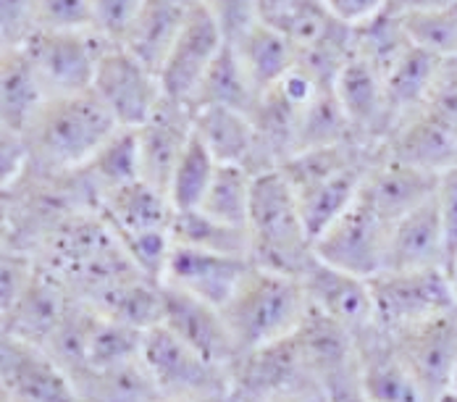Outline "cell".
<instances>
[{"instance_id": "1", "label": "cell", "mask_w": 457, "mask_h": 402, "mask_svg": "<svg viewBox=\"0 0 457 402\" xmlns=\"http://www.w3.org/2000/svg\"><path fill=\"white\" fill-rule=\"evenodd\" d=\"M384 158V147L347 139L292 155L278 169L292 184L303 222L313 242L337 222L361 195L370 169Z\"/></svg>"}, {"instance_id": "2", "label": "cell", "mask_w": 457, "mask_h": 402, "mask_svg": "<svg viewBox=\"0 0 457 402\" xmlns=\"http://www.w3.org/2000/svg\"><path fill=\"white\" fill-rule=\"evenodd\" d=\"M119 130L116 119L92 89L53 97L24 132L32 153V169L43 174L77 172Z\"/></svg>"}, {"instance_id": "3", "label": "cell", "mask_w": 457, "mask_h": 402, "mask_svg": "<svg viewBox=\"0 0 457 402\" xmlns=\"http://www.w3.org/2000/svg\"><path fill=\"white\" fill-rule=\"evenodd\" d=\"M250 261L287 276H303L316 258V242L303 222L292 184L281 169L258 174L250 205Z\"/></svg>"}, {"instance_id": "4", "label": "cell", "mask_w": 457, "mask_h": 402, "mask_svg": "<svg viewBox=\"0 0 457 402\" xmlns=\"http://www.w3.org/2000/svg\"><path fill=\"white\" fill-rule=\"evenodd\" d=\"M311 313V300L297 276L253 264L224 308L239 356L292 337Z\"/></svg>"}, {"instance_id": "5", "label": "cell", "mask_w": 457, "mask_h": 402, "mask_svg": "<svg viewBox=\"0 0 457 402\" xmlns=\"http://www.w3.org/2000/svg\"><path fill=\"white\" fill-rule=\"evenodd\" d=\"M373 318L386 334L405 331L457 306L453 279L445 268L384 271L370 279Z\"/></svg>"}, {"instance_id": "6", "label": "cell", "mask_w": 457, "mask_h": 402, "mask_svg": "<svg viewBox=\"0 0 457 402\" xmlns=\"http://www.w3.org/2000/svg\"><path fill=\"white\" fill-rule=\"evenodd\" d=\"M139 357L163 400H195V398L231 395L228 371L197 356L166 326H153L145 331Z\"/></svg>"}, {"instance_id": "7", "label": "cell", "mask_w": 457, "mask_h": 402, "mask_svg": "<svg viewBox=\"0 0 457 402\" xmlns=\"http://www.w3.org/2000/svg\"><path fill=\"white\" fill-rule=\"evenodd\" d=\"M92 92L111 111L119 127L139 130L163 103V88L153 69L124 45H108L97 61Z\"/></svg>"}, {"instance_id": "8", "label": "cell", "mask_w": 457, "mask_h": 402, "mask_svg": "<svg viewBox=\"0 0 457 402\" xmlns=\"http://www.w3.org/2000/svg\"><path fill=\"white\" fill-rule=\"evenodd\" d=\"M108 45L113 43L97 32H35L21 50L53 100L92 89L97 61Z\"/></svg>"}, {"instance_id": "9", "label": "cell", "mask_w": 457, "mask_h": 402, "mask_svg": "<svg viewBox=\"0 0 457 402\" xmlns=\"http://www.w3.org/2000/svg\"><path fill=\"white\" fill-rule=\"evenodd\" d=\"M389 231L392 223L376 214L361 189L358 200L316 239V255L342 271L373 279L386 268Z\"/></svg>"}, {"instance_id": "10", "label": "cell", "mask_w": 457, "mask_h": 402, "mask_svg": "<svg viewBox=\"0 0 457 402\" xmlns=\"http://www.w3.org/2000/svg\"><path fill=\"white\" fill-rule=\"evenodd\" d=\"M228 384L234 402H271L297 392H323L300 356L295 334L237 357L228 368Z\"/></svg>"}, {"instance_id": "11", "label": "cell", "mask_w": 457, "mask_h": 402, "mask_svg": "<svg viewBox=\"0 0 457 402\" xmlns=\"http://www.w3.org/2000/svg\"><path fill=\"white\" fill-rule=\"evenodd\" d=\"M224 45H227V38L221 27L216 24V19L211 16V11L205 8V3L195 5L184 21L177 43L169 50L158 71L163 97L192 108L205 74L221 55Z\"/></svg>"}, {"instance_id": "12", "label": "cell", "mask_w": 457, "mask_h": 402, "mask_svg": "<svg viewBox=\"0 0 457 402\" xmlns=\"http://www.w3.org/2000/svg\"><path fill=\"white\" fill-rule=\"evenodd\" d=\"M0 387L13 402H82L69 371L46 348L3 334Z\"/></svg>"}, {"instance_id": "13", "label": "cell", "mask_w": 457, "mask_h": 402, "mask_svg": "<svg viewBox=\"0 0 457 402\" xmlns=\"http://www.w3.org/2000/svg\"><path fill=\"white\" fill-rule=\"evenodd\" d=\"M392 339L420 384L426 400L436 402L445 392H450L457 363V306L431 321L392 334Z\"/></svg>"}, {"instance_id": "14", "label": "cell", "mask_w": 457, "mask_h": 402, "mask_svg": "<svg viewBox=\"0 0 457 402\" xmlns=\"http://www.w3.org/2000/svg\"><path fill=\"white\" fill-rule=\"evenodd\" d=\"M158 326H166L187 348H192L197 356L224 371H228L239 357V348L224 318V311L166 284Z\"/></svg>"}, {"instance_id": "15", "label": "cell", "mask_w": 457, "mask_h": 402, "mask_svg": "<svg viewBox=\"0 0 457 402\" xmlns=\"http://www.w3.org/2000/svg\"><path fill=\"white\" fill-rule=\"evenodd\" d=\"M250 258L174 245L166 264L163 284L224 311L239 284L245 281V276L250 273Z\"/></svg>"}, {"instance_id": "16", "label": "cell", "mask_w": 457, "mask_h": 402, "mask_svg": "<svg viewBox=\"0 0 457 402\" xmlns=\"http://www.w3.org/2000/svg\"><path fill=\"white\" fill-rule=\"evenodd\" d=\"M358 392L366 402H428L392 334L376 323L355 334Z\"/></svg>"}, {"instance_id": "17", "label": "cell", "mask_w": 457, "mask_h": 402, "mask_svg": "<svg viewBox=\"0 0 457 402\" xmlns=\"http://www.w3.org/2000/svg\"><path fill=\"white\" fill-rule=\"evenodd\" d=\"M300 281L305 287L311 308H316L326 318L337 321L347 331L361 334L376 323L370 279L331 266L316 255L311 261V266L303 271Z\"/></svg>"}, {"instance_id": "18", "label": "cell", "mask_w": 457, "mask_h": 402, "mask_svg": "<svg viewBox=\"0 0 457 402\" xmlns=\"http://www.w3.org/2000/svg\"><path fill=\"white\" fill-rule=\"evenodd\" d=\"M192 127L219 163L242 166L253 177L274 172L250 113L224 105H192Z\"/></svg>"}, {"instance_id": "19", "label": "cell", "mask_w": 457, "mask_h": 402, "mask_svg": "<svg viewBox=\"0 0 457 402\" xmlns=\"http://www.w3.org/2000/svg\"><path fill=\"white\" fill-rule=\"evenodd\" d=\"M195 134L192 108L163 97L155 113L137 130L142 179L169 195V181Z\"/></svg>"}, {"instance_id": "20", "label": "cell", "mask_w": 457, "mask_h": 402, "mask_svg": "<svg viewBox=\"0 0 457 402\" xmlns=\"http://www.w3.org/2000/svg\"><path fill=\"white\" fill-rule=\"evenodd\" d=\"M334 92L342 103V111L353 127L355 139L381 147L392 134L384 77L353 53V58L345 63V69L337 77Z\"/></svg>"}, {"instance_id": "21", "label": "cell", "mask_w": 457, "mask_h": 402, "mask_svg": "<svg viewBox=\"0 0 457 402\" xmlns=\"http://www.w3.org/2000/svg\"><path fill=\"white\" fill-rule=\"evenodd\" d=\"M100 216L108 222L119 245L124 247L135 239L171 234L177 211L166 192L147 184L145 179H137L127 187L108 192L100 200Z\"/></svg>"}, {"instance_id": "22", "label": "cell", "mask_w": 457, "mask_h": 402, "mask_svg": "<svg viewBox=\"0 0 457 402\" xmlns=\"http://www.w3.org/2000/svg\"><path fill=\"white\" fill-rule=\"evenodd\" d=\"M445 268L447 271V234L439 214L436 195L415 208L412 214L392 223L386 245L384 271H423Z\"/></svg>"}, {"instance_id": "23", "label": "cell", "mask_w": 457, "mask_h": 402, "mask_svg": "<svg viewBox=\"0 0 457 402\" xmlns=\"http://www.w3.org/2000/svg\"><path fill=\"white\" fill-rule=\"evenodd\" d=\"M384 158L428 174H447L457 166V137L428 111H418L386 137Z\"/></svg>"}, {"instance_id": "24", "label": "cell", "mask_w": 457, "mask_h": 402, "mask_svg": "<svg viewBox=\"0 0 457 402\" xmlns=\"http://www.w3.org/2000/svg\"><path fill=\"white\" fill-rule=\"evenodd\" d=\"M436 174L412 169L405 163L381 158L363 184V197L376 208L386 223H397L423 203H428L439 189Z\"/></svg>"}, {"instance_id": "25", "label": "cell", "mask_w": 457, "mask_h": 402, "mask_svg": "<svg viewBox=\"0 0 457 402\" xmlns=\"http://www.w3.org/2000/svg\"><path fill=\"white\" fill-rule=\"evenodd\" d=\"M0 66V127L24 134L50 97L21 47L3 50Z\"/></svg>"}, {"instance_id": "26", "label": "cell", "mask_w": 457, "mask_h": 402, "mask_svg": "<svg viewBox=\"0 0 457 402\" xmlns=\"http://www.w3.org/2000/svg\"><path fill=\"white\" fill-rule=\"evenodd\" d=\"M189 11L192 8H184L174 0H147L121 45L158 74L182 32Z\"/></svg>"}, {"instance_id": "27", "label": "cell", "mask_w": 457, "mask_h": 402, "mask_svg": "<svg viewBox=\"0 0 457 402\" xmlns=\"http://www.w3.org/2000/svg\"><path fill=\"white\" fill-rule=\"evenodd\" d=\"M228 45L237 50L242 66L247 69L253 85L258 88L261 95L278 85L297 66V45L292 43L284 32H278L263 21L255 24L237 43Z\"/></svg>"}, {"instance_id": "28", "label": "cell", "mask_w": 457, "mask_h": 402, "mask_svg": "<svg viewBox=\"0 0 457 402\" xmlns=\"http://www.w3.org/2000/svg\"><path fill=\"white\" fill-rule=\"evenodd\" d=\"M82 402H163L142 357L113 368H82L71 373Z\"/></svg>"}, {"instance_id": "29", "label": "cell", "mask_w": 457, "mask_h": 402, "mask_svg": "<svg viewBox=\"0 0 457 402\" xmlns=\"http://www.w3.org/2000/svg\"><path fill=\"white\" fill-rule=\"evenodd\" d=\"M442 63H445L442 58L412 45L411 53L386 77L384 85H386V100H389L392 132L397 130V124L411 119L412 113L423 111L426 97L434 88V80H436Z\"/></svg>"}, {"instance_id": "30", "label": "cell", "mask_w": 457, "mask_h": 402, "mask_svg": "<svg viewBox=\"0 0 457 402\" xmlns=\"http://www.w3.org/2000/svg\"><path fill=\"white\" fill-rule=\"evenodd\" d=\"M353 45H355V55L363 58L373 71H378L384 82L412 47L403 13L395 8H386L376 19L355 27Z\"/></svg>"}, {"instance_id": "31", "label": "cell", "mask_w": 457, "mask_h": 402, "mask_svg": "<svg viewBox=\"0 0 457 402\" xmlns=\"http://www.w3.org/2000/svg\"><path fill=\"white\" fill-rule=\"evenodd\" d=\"M82 177L87 179L92 192L103 200L108 192L127 187L132 181L142 179L139 172V145H137V130H127L121 127L113 134L90 161L77 169Z\"/></svg>"}, {"instance_id": "32", "label": "cell", "mask_w": 457, "mask_h": 402, "mask_svg": "<svg viewBox=\"0 0 457 402\" xmlns=\"http://www.w3.org/2000/svg\"><path fill=\"white\" fill-rule=\"evenodd\" d=\"M258 100H261V92L253 85L237 50L227 43L221 55L216 58V63L211 66V71L205 74L192 105H224V108H234V111L253 116Z\"/></svg>"}, {"instance_id": "33", "label": "cell", "mask_w": 457, "mask_h": 402, "mask_svg": "<svg viewBox=\"0 0 457 402\" xmlns=\"http://www.w3.org/2000/svg\"><path fill=\"white\" fill-rule=\"evenodd\" d=\"M219 166L221 163L213 158V153L197 139V134H192L169 181V200L177 214H189L203 205Z\"/></svg>"}, {"instance_id": "34", "label": "cell", "mask_w": 457, "mask_h": 402, "mask_svg": "<svg viewBox=\"0 0 457 402\" xmlns=\"http://www.w3.org/2000/svg\"><path fill=\"white\" fill-rule=\"evenodd\" d=\"M142 339H145V331L95 311L82 368L100 371V368H113V365H124V363L139 360ZM82 368H77V371H82Z\"/></svg>"}, {"instance_id": "35", "label": "cell", "mask_w": 457, "mask_h": 402, "mask_svg": "<svg viewBox=\"0 0 457 402\" xmlns=\"http://www.w3.org/2000/svg\"><path fill=\"white\" fill-rule=\"evenodd\" d=\"M171 234H174V245L250 258V231L242 226L216 222V219L205 216L203 211L177 214Z\"/></svg>"}, {"instance_id": "36", "label": "cell", "mask_w": 457, "mask_h": 402, "mask_svg": "<svg viewBox=\"0 0 457 402\" xmlns=\"http://www.w3.org/2000/svg\"><path fill=\"white\" fill-rule=\"evenodd\" d=\"M253 181L255 177L242 166H219L213 184L197 211L216 222L228 226L247 229L250 222V205H253Z\"/></svg>"}, {"instance_id": "37", "label": "cell", "mask_w": 457, "mask_h": 402, "mask_svg": "<svg viewBox=\"0 0 457 402\" xmlns=\"http://www.w3.org/2000/svg\"><path fill=\"white\" fill-rule=\"evenodd\" d=\"M355 139L353 127L342 111V103L334 88L320 89L319 95L308 103V108L300 116V132H297V153L313 150V147H328ZM295 153V155H297Z\"/></svg>"}, {"instance_id": "38", "label": "cell", "mask_w": 457, "mask_h": 402, "mask_svg": "<svg viewBox=\"0 0 457 402\" xmlns=\"http://www.w3.org/2000/svg\"><path fill=\"white\" fill-rule=\"evenodd\" d=\"M411 43L442 61L457 58V5L403 11Z\"/></svg>"}, {"instance_id": "39", "label": "cell", "mask_w": 457, "mask_h": 402, "mask_svg": "<svg viewBox=\"0 0 457 402\" xmlns=\"http://www.w3.org/2000/svg\"><path fill=\"white\" fill-rule=\"evenodd\" d=\"M37 32H95L92 0H37Z\"/></svg>"}, {"instance_id": "40", "label": "cell", "mask_w": 457, "mask_h": 402, "mask_svg": "<svg viewBox=\"0 0 457 402\" xmlns=\"http://www.w3.org/2000/svg\"><path fill=\"white\" fill-rule=\"evenodd\" d=\"M40 271V261L32 253L16 250V247H3V266H0V281H3V297H0V311L3 315L16 308V303L27 295L32 287L35 276Z\"/></svg>"}, {"instance_id": "41", "label": "cell", "mask_w": 457, "mask_h": 402, "mask_svg": "<svg viewBox=\"0 0 457 402\" xmlns=\"http://www.w3.org/2000/svg\"><path fill=\"white\" fill-rule=\"evenodd\" d=\"M145 3L147 0H92L95 32L108 43L121 45Z\"/></svg>"}, {"instance_id": "42", "label": "cell", "mask_w": 457, "mask_h": 402, "mask_svg": "<svg viewBox=\"0 0 457 402\" xmlns=\"http://www.w3.org/2000/svg\"><path fill=\"white\" fill-rule=\"evenodd\" d=\"M37 32V0H0V43L16 50Z\"/></svg>"}, {"instance_id": "43", "label": "cell", "mask_w": 457, "mask_h": 402, "mask_svg": "<svg viewBox=\"0 0 457 402\" xmlns=\"http://www.w3.org/2000/svg\"><path fill=\"white\" fill-rule=\"evenodd\" d=\"M205 8L221 27L227 43H237L255 24H261L258 0H205Z\"/></svg>"}, {"instance_id": "44", "label": "cell", "mask_w": 457, "mask_h": 402, "mask_svg": "<svg viewBox=\"0 0 457 402\" xmlns=\"http://www.w3.org/2000/svg\"><path fill=\"white\" fill-rule=\"evenodd\" d=\"M423 111H428L436 121H442L457 137V58L442 63Z\"/></svg>"}, {"instance_id": "45", "label": "cell", "mask_w": 457, "mask_h": 402, "mask_svg": "<svg viewBox=\"0 0 457 402\" xmlns=\"http://www.w3.org/2000/svg\"><path fill=\"white\" fill-rule=\"evenodd\" d=\"M436 203H439V214L445 223V234H447V271H450L457 255V166L439 179Z\"/></svg>"}, {"instance_id": "46", "label": "cell", "mask_w": 457, "mask_h": 402, "mask_svg": "<svg viewBox=\"0 0 457 402\" xmlns=\"http://www.w3.org/2000/svg\"><path fill=\"white\" fill-rule=\"evenodd\" d=\"M323 3L337 21H342L353 29L376 19L378 13H384L389 8V0H323Z\"/></svg>"}, {"instance_id": "47", "label": "cell", "mask_w": 457, "mask_h": 402, "mask_svg": "<svg viewBox=\"0 0 457 402\" xmlns=\"http://www.w3.org/2000/svg\"><path fill=\"white\" fill-rule=\"evenodd\" d=\"M271 402H331L323 392H297V395H284V398H276Z\"/></svg>"}, {"instance_id": "48", "label": "cell", "mask_w": 457, "mask_h": 402, "mask_svg": "<svg viewBox=\"0 0 457 402\" xmlns=\"http://www.w3.org/2000/svg\"><path fill=\"white\" fill-rule=\"evenodd\" d=\"M453 5H457V0H420L415 8H453Z\"/></svg>"}, {"instance_id": "49", "label": "cell", "mask_w": 457, "mask_h": 402, "mask_svg": "<svg viewBox=\"0 0 457 402\" xmlns=\"http://www.w3.org/2000/svg\"><path fill=\"white\" fill-rule=\"evenodd\" d=\"M420 0H389V8H395V11H411V8H415Z\"/></svg>"}, {"instance_id": "50", "label": "cell", "mask_w": 457, "mask_h": 402, "mask_svg": "<svg viewBox=\"0 0 457 402\" xmlns=\"http://www.w3.org/2000/svg\"><path fill=\"white\" fill-rule=\"evenodd\" d=\"M163 402H234L231 395H216V398H195V400H163Z\"/></svg>"}, {"instance_id": "51", "label": "cell", "mask_w": 457, "mask_h": 402, "mask_svg": "<svg viewBox=\"0 0 457 402\" xmlns=\"http://www.w3.org/2000/svg\"><path fill=\"white\" fill-rule=\"evenodd\" d=\"M450 279H453V287H455V295H457V255H455V261H453V266H450Z\"/></svg>"}, {"instance_id": "52", "label": "cell", "mask_w": 457, "mask_h": 402, "mask_svg": "<svg viewBox=\"0 0 457 402\" xmlns=\"http://www.w3.org/2000/svg\"><path fill=\"white\" fill-rule=\"evenodd\" d=\"M436 402H457V392H445Z\"/></svg>"}, {"instance_id": "53", "label": "cell", "mask_w": 457, "mask_h": 402, "mask_svg": "<svg viewBox=\"0 0 457 402\" xmlns=\"http://www.w3.org/2000/svg\"><path fill=\"white\" fill-rule=\"evenodd\" d=\"M450 392H457V363L453 368V381H450Z\"/></svg>"}, {"instance_id": "54", "label": "cell", "mask_w": 457, "mask_h": 402, "mask_svg": "<svg viewBox=\"0 0 457 402\" xmlns=\"http://www.w3.org/2000/svg\"><path fill=\"white\" fill-rule=\"evenodd\" d=\"M3 402H13V400H5V398H3Z\"/></svg>"}]
</instances>
